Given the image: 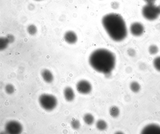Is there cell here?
I'll return each mask as SVG.
<instances>
[{"instance_id":"1","label":"cell","mask_w":160,"mask_h":134,"mask_svg":"<svg viewBox=\"0 0 160 134\" xmlns=\"http://www.w3.org/2000/svg\"><path fill=\"white\" fill-rule=\"evenodd\" d=\"M102 23L106 32L113 41L120 42L126 37L128 31L126 23L120 14H107L102 18Z\"/></svg>"},{"instance_id":"2","label":"cell","mask_w":160,"mask_h":134,"mask_svg":"<svg viewBox=\"0 0 160 134\" xmlns=\"http://www.w3.org/2000/svg\"><path fill=\"white\" fill-rule=\"evenodd\" d=\"M89 64L97 72L105 75L110 74L116 65L115 55L104 49H98L91 54Z\"/></svg>"},{"instance_id":"3","label":"cell","mask_w":160,"mask_h":134,"mask_svg":"<svg viewBox=\"0 0 160 134\" xmlns=\"http://www.w3.org/2000/svg\"><path fill=\"white\" fill-rule=\"evenodd\" d=\"M39 103L41 107L47 111H50L56 107L58 102L54 96L47 94H43L39 99Z\"/></svg>"},{"instance_id":"4","label":"cell","mask_w":160,"mask_h":134,"mask_svg":"<svg viewBox=\"0 0 160 134\" xmlns=\"http://www.w3.org/2000/svg\"><path fill=\"white\" fill-rule=\"evenodd\" d=\"M142 14L143 17L147 20L153 21L159 16L157 6L154 4H147L143 8Z\"/></svg>"},{"instance_id":"5","label":"cell","mask_w":160,"mask_h":134,"mask_svg":"<svg viewBox=\"0 0 160 134\" xmlns=\"http://www.w3.org/2000/svg\"><path fill=\"white\" fill-rule=\"evenodd\" d=\"M6 132L8 133L18 134L22 132L23 126L21 124L16 121H11L8 122L5 125Z\"/></svg>"},{"instance_id":"6","label":"cell","mask_w":160,"mask_h":134,"mask_svg":"<svg viewBox=\"0 0 160 134\" xmlns=\"http://www.w3.org/2000/svg\"><path fill=\"white\" fill-rule=\"evenodd\" d=\"M76 90L79 93L83 95H87L92 91V86L88 81L82 80L79 81L76 85Z\"/></svg>"},{"instance_id":"7","label":"cell","mask_w":160,"mask_h":134,"mask_svg":"<svg viewBox=\"0 0 160 134\" xmlns=\"http://www.w3.org/2000/svg\"><path fill=\"white\" fill-rule=\"evenodd\" d=\"M144 28L141 23L138 22L133 23L130 27L131 34L134 36L139 37L143 33Z\"/></svg>"},{"instance_id":"8","label":"cell","mask_w":160,"mask_h":134,"mask_svg":"<svg viewBox=\"0 0 160 134\" xmlns=\"http://www.w3.org/2000/svg\"><path fill=\"white\" fill-rule=\"evenodd\" d=\"M64 38L65 41L70 44H73L77 42L78 37L76 34L72 31H67L65 34Z\"/></svg>"},{"instance_id":"9","label":"cell","mask_w":160,"mask_h":134,"mask_svg":"<svg viewBox=\"0 0 160 134\" xmlns=\"http://www.w3.org/2000/svg\"><path fill=\"white\" fill-rule=\"evenodd\" d=\"M143 133H160V126L155 124L147 125L142 130Z\"/></svg>"},{"instance_id":"10","label":"cell","mask_w":160,"mask_h":134,"mask_svg":"<svg viewBox=\"0 0 160 134\" xmlns=\"http://www.w3.org/2000/svg\"><path fill=\"white\" fill-rule=\"evenodd\" d=\"M64 94L65 100L68 102L73 101L75 98V94L72 88L67 87L64 91Z\"/></svg>"},{"instance_id":"11","label":"cell","mask_w":160,"mask_h":134,"mask_svg":"<svg viewBox=\"0 0 160 134\" xmlns=\"http://www.w3.org/2000/svg\"><path fill=\"white\" fill-rule=\"evenodd\" d=\"M41 75L44 81L48 83H51L54 80V76L50 71L47 69L43 70Z\"/></svg>"},{"instance_id":"12","label":"cell","mask_w":160,"mask_h":134,"mask_svg":"<svg viewBox=\"0 0 160 134\" xmlns=\"http://www.w3.org/2000/svg\"><path fill=\"white\" fill-rule=\"evenodd\" d=\"M83 120L86 124L89 126L93 125L95 121L94 117L90 113L85 114L83 116Z\"/></svg>"},{"instance_id":"13","label":"cell","mask_w":160,"mask_h":134,"mask_svg":"<svg viewBox=\"0 0 160 134\" xmlns=\"http://www.w3.org/2000/svg\"><path fill=\"white\" fill-rule=\"evenodd\" d=\"M110 116L113 118H116L119 115L120 110L117 106H113L110 107L109 110Z\"/></svg>"},{"instance_id":"14","label":"cell","mask_w":160,"mask_h":134,"mask_svg":"<svg viewBox=\"0 0 160 134\" xmlns=\"http://www.w3.org/2000/svg\"><path fill=\"white\" fill-rule=\"evenodd\" d=\"M96 127L98 130L103 131L108 128V124L104 120H99L96 123Z\"/></svg>"},{"instance_id":"15","label":"cell","mask_w":160,"mask_h":134,"mask_svg":"<svg viewBox=\"0 0 160 134\" xmlns=\"http://www.w3.org/2000/svg\"><path fill=\"white\" fill-rule=\"evenodd\" d=\"M9 43H10L7 37L0 39V50H3L5 49Z\"/></svg>"},{"instance_id":"16","label":"cell","mask_w":160,"mask_h":134,"mask_svg":"<svg viewBox=\"0 0 160 134\" xmlns=\"http://www.w3.org/2000/svg\"><path fill=\"white\" fill-rule=\"evenodd\" d=\"M130 89L133 92L136 93L138 92L140 89V84L136 81L132 82L130 84Z\"/></svg>"},{"instance_id":"17","label":"cell","mask_w":160,"mask_h":134,"mask_svg":"<svg viewBox=\"0 0 160 134\" xmlns=\"http://www.w3.org/2000/svg\"><path fill=\"white\" fill-rule=\"evenodd\" d=\"M159 51L158 47L155 44H152L149 47L148 51L149 53L152 55L157 54Z\"/></svg>"},{"instance_id":"18","label":"cell","mask_w":160,"mask_h":134,"mask_svg":"<svg viewBox=\"0 0 160 134\" xmlns=\"http://www.w3.org/2000/svg\"><path fill=\"white\" fill-rule=\"evenodd\" d=\"M71 125L72 128L74 129L77 130L80 128L81 123L79 120L74 119L71 121Z\"/></svg>"},{"instance_id":"19","label":"cell","mask_w":160,"mask_h":134,"mask_svg":"<svg viewBox=\"0 0 160 134\" xmlns=\"http://www.w3.org/2000/svg\"><path fill=\"white\" fill-rule=\"evenodd\" d=\"M6 93L8 94H12L14 92L15 88L14 86L12 84H8L6 85L5 87Z\"/></svg>"},{"instance_id":"20","label":"cell","mask_w":160,"mask_h":134,"mask_svg":"<svg viewBox=\"0 0 160 134\" xmlns=\"http://www.w3.org/2000/svg\"><path fill=\"white\" fill-rule=\"evenodd\" d=\"M27 31L30 35H34L37 32V29L35 25H31L28 27L27 28Z\"/></svg>"},{"instance_id":"21","label":"cell","mask_w":160,"mask_h":134,"mask_svg":"<svg viewBox=\"0 0 160 134\" xmlns=\"http://www.w3.org/2000/svg\"><path fill=\"white\" fill-rule=\"evenodd\" d=\"M153 65L155 69L160 72V56H158L154 59Z\"/></svg>"},{"instance_id":"22","label":"cell","mask_w":160,"mask_h":134,"mask_svg":"<svg viewBox=\"0 0 160 134\" xmlns=\"http://www.w3.org/2000/svg\"><path fill=\"white\" fill-rule=\"evenodd\" d=\"M128 53L129 56L131 57H134L135 56L136 52L133 49H130L128 50Z\"/></svg>"},{"instance_id":"23","label":"cell","mask_w":160,"mask_h":134,"mask_svg":"<svg viewBox=\"0 0 160 134\" xmlns=\"http://www.w3.org/2000/svg\"><path fill=\"white\" fill-rule=\"evenodd\" d=\"M147 4L153 5L155 3L156 0H143Z\"/></svg>"},{"instance_id":"24","label":"cell","mask_w":160,"mask_h":134,"mask_svg":"<svg viewBox=\"0 0 160 134\" xmlns=\"http://www.w3.org/2000/svg\"><path fill=\"white\" fill-rule=\"evenodd\" d=\"M7 37L10 43H12L14 41V38L13 36L9 35Z\"/></svg>"},{"instance_id":"25","label":"cell","mask_w":160,"mask_h":134,"mask_svg":"<svg viewBox=\"0 0 160 134\" xmlns=\"http://www.w3.org/2000/svg\"><path fill=\"white\" fill-rule=\"evenodd\" d=\"M158 10L159 15H160V5L157 6Z\"/></svg>"},{"instance_id":"26","label":"cell","mask_w":160,"mask_h":134,"mask_svg":"<svg viewBox=\"0 0 160 134\" xmlns=\"http://www.w3.org/2000/svg\"><path fill=\"white\" fill-rule=\"evenodd\" d=\"M116 133H118V134L120 133V134H121V133H122V132H120V131H118V132H116Z\"/></svg>"},{"instance_id":"27","label":"cell","mask_w":160,"mask_h":134,"mask_svg":"<svg viewBox=\"0 0 160 134\" xmlns=\"http://www.w3.org/2000/svg\"><path fill=\"white\" fill-rule=\"evenodd\" d=\"M35 1H41V0H35Z\"/></svg>"}]
</instances>
